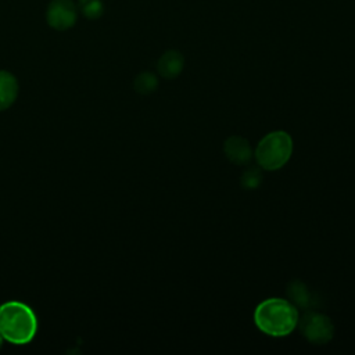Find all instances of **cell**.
<instances>
[{
	"label": "cell",
	"mask_w": 355,
	"mask_h": 355,
	"mask_svg": "<svg viewBox=\"0 0 355 355\" xmlns=\"http://www.w3.org/2000/svg\"><path fill=\"white\" fill-rule=\"evenodd\" d=\"M37 331V319L31 306L19 301H8L0 305V336L15 345H24L33 340Z\"/></svg>",
	"instance_id": "6da1fadb"
},
{
	"label": "cell",
	"mask_w": 355,
	"mask_h": 355,
	"mask_svg": "<svg viewBox=\"0 0 355 355\" xmlns=\"http://www.w3.org/2000/svg\"><path fill=\"white\" fill-rule=\"evenodd\" d=\"M254 322L258 329L273 337L290 334L298 323L297 306L283 298H268L254 312Z\"/></svg>",
	"instance_id": "7a4b0ae2"
},
{
	"label": "cell",
	"mask_w": 355,
	"mask_h": 355,
	"mask_svg": "<svg viewBox=\"0 0 355 355\" xmlns=\"http://www.w3.org/2000/svg\"><path fill=\"white\" fill-rule=\"evenodd\" d=\"M293 153L291 136L286 132L277 130L268 133L257 146L255 158L258 164L268 171L282 168Z\"/></svg>",
	"instance_id": "3957f363"
},
{
	"label": "cell",
	"mask_w": 355,
	"mask_h": 355,
	"mask_svg": "<svg viewBox=\"0 0 355 355\" xmlns=\"http://www.w3.org/2000/svg\"><path fill=\"white\" fill-rule=\"evenodd\" d=\"M301 333L312 344H326L331 340L334 334V326L326 315H322L315 311H306L302 318L298 320Z\"/></svg>",
	"instance_id": "277c9868"
},
{
	"label": "cell",
	"mask_w": 355,
	"mask_h": 355,
	"mask_svg": "<svg viewBox=\"0 0 355 355\" xmlns=\"http://www.w3.org/2000/svg\"><path fill=\"white\" fill-rule=\"evenodd\" d=\"M78 18V8L71 0H51L47 11V24L55 31H67L72 28Z\"/></svg>",
	"instance_id": "5b68a950"
},
{
	"label": "cell",
	"mask_w": 355,
	"mask_h": 355,
	"mask_svg": "<svg viewBox=\"0 0 355 355\" xmlns=\"http://www.w3.org/2000/svg\"><path fill=\"white\" fill-rule=\"evenodd\" d=\"M225 154L232 162L237 165H244L251 159L252 151L245 139L239 136H232L225 143Z\"/></svg>",
	"instance_id": "8992f818"
},
{
	"label": "cell",
	"mask_w": 355,
	"mask_h": 355,
	"mask_svg": "<svg viewBox=\"0 0 355 355\" xmlns=\"http://www.w3.org/2000/svg\"><path fill=\"white\" fill-rule=\"evenodd\" d=\"M18 97V80L8 71H0V111L7 110Z\"/></svg>",
	"instance_id": "52a82bcc"
},
{
	"label": "cell",
	"mask_w": 355,
	"mask_h": 355,
	"mask_svg": "<svg viewBox=\"0 0 355 355\" xmlns=\"http://www.w3.org/2000/svg\"><path fill=\"white\" fill-rule=\"evenodd\" d=\"M183 64H184L183 55L176 50H169L164 55H161V58L158 60L157 68L164 78L172 79L180 73V71L183 69Z\"/></svg>",
	"instance_id": "ba28073f"
},
{
	"label": "cell",
	"mask_w": 355,
	"mask_h": 355,
	"mask_svg": "<svg viewBox=\"0 0 355 355\" xmlns=\"http://www.w3.org/2000/svg\"><path fill=\"white\" fill-rule=\"evenodd\" d=\"M287 293L293 304L300 308H309L312 305H316L315 295L308 290V287L302 282H291L287 287Z\"/></svg>",
	"instance_id": "9c48e42d"
},
{
	"label": "cell",
	"mask_w": 355,
	"mask_h": 355,
	"mask_svg": "<svg viewBox=\"0 0 355 355\" xmlns=\"http://www.w3.org/2000/svg\"><path fill=\"white\" fill-rule=\"evenodd\" d=\"M76 8L87 19H96L101 17L104 11L101 0H78Z\"/></svg>",
	"instance_id": "30bf717a"
},
{
	"label": "cell",
	"mask_w": 355,
	"mask_h": 355,
	"mask_svg": "<svg viewBox=\"0 0 355 355\" xmlns=\"http://www.w3.org/2000/svg\"><path fill=\"white\" fill-rule=\"evenodd\" d=\"M157 85H158V80L155 75L151 72H143L135 79V89L143 94H148L154 92Z\"/></svg>",
	"instance_id": "8fae6325"
},
{
	"label": "cell",
	"mask_w": 355,
	"mask_h": 355,
	"mask_svg": "<svg viewBox=\"0 0 355 355\" xmlns=\"http://www.w3.org/2000/svg\"><path fill=\"white\" fill-rule=\"evenodd\" d=\"M261 180H262V175L257 168L247 169L241 178V183L245 189H255L261 183Z\"/></svg>",
	"instance_id": "7c38bea8"
},
{
	"label": "cell",
	"mask_w": 355,
	"mask_h": 355,
	"mask_svg": "<svg viewBox=\"0 0 355 355\" xmlns=\"http://www.w3.org/2000/svg\"><path fill=\"white\" fill-rule=\"evenodd\" d=\"M1 343H3V337L0 336V348H1Z\"/></svg>",
	"instance_id": "4fadbf2b"
}]
</instances>
